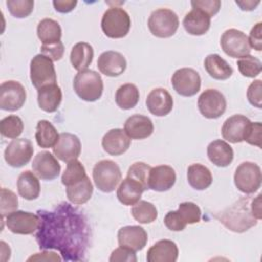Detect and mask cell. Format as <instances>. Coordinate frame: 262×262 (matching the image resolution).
I'll use <instances>...</instances> for the list:
<instances>
[{
	"label": "cell",
	"instance_id": "obj_41",
	"mask_svg": "<svg viewBox=\"0 0 262 262\" xmlns=\"http://www.w3.org/2000/svg\"><path fill=\"white\" fill-rule=\"evenodd\" d=\"M236 64L239 73L248 78L257 77L262 70V63L260 59L253 55H246L241 57Z\"/></svg>",
	"mask_w": 262,
	"mask_h": 262
},
{
	"label": "cell",
	"instance_id": "obj_31",
	"mask_svg": "<svg viewBox=\"0 0 262 262\" xmlns=\"http://www.w3.org/2000/svg\"><path fill=\"white\" fill-rule=\"evenodd\" d=\"M204 67L209 76L216 80H227L233 73L228 62L216 53L209 54L205 58Z\"/></svg>",
	"mask_w": 262,
	"mask_h": 262
},
{
	"label": "cell",
	"instance_id": "obj_17",
	"mask_svg": "<svg viewBox=\"0 0 262 262\" xmlns=\"http://www.w3.org/2000/svg\"><path fill=\"white\" fill-rule=\"evenodd\" d=\"M33 172L42 180H53L60 173V165L49 151L38 152L32 163Z\"/></svg>",
	"mask_w": 262,
	"mask_h": 262
},
{
	"label": "cell",
	"instance_id": "obj_52",
	"mask_svg": "<svg viewBox=\"0 0 262 262\" xmlns=\"http://www.w3.org/2000/svg\"><path fill=\"white\" fill-rule=\"evenodd\" d=\"M28 261H61V258L54 252L44 251L31 256L28 258Z\"/></svg>",
	"mask_w": 262,
	"mask_h": 262
},
{
	"label": "cell",
	"instance_id": "obj_53",
	"mask_svg": "<svg viewBox=\"0 0 262 262\" xmlns=\"http://www.w3.org/2000/svg\"><path fill=\"white\" fill-rule=\"evenodd\" d=\"M251 211L253 216L260 220L262 218V213H261V193H259L254 200L251 201Z\"/></svg>",
	"mask_w": 262,
	"mask_h": 262
},
{
	"label": "cell",
	"instance_id": "obj_13",
	"mask_svg": "<svg viewBox=\"0 0 262 262\" xmlns=\"http://www.w3.org/2000/svg\"><path fill=\"white\" fill-rule=\"evenodd\" d=\"M27 98L25 87L17 81H5L0 86V107L4 111L19 110Z\"/></svg>",
	"mask_w": 262,
	"mask_h": 262
},
{
	"label": "cell",
	"instance_id": "obj_35",
	"mask_svg": "<svg viewBox=\"0 0 262 262\" xmlns=\"http://www.w3.org/2000/svg\"><path fill=\"white\" fill-rule=\"evenodd\" d=\"M35 138L37 144L42 148L53 147L58 138L59 134L56 131L55 127L47 120H40L36 126Z\"/></svg>",
	"mask_w": 262,
	"mask_h": 262
},
{
	"label": "cell",
	"instance_id": "obj_34",
	"mask_svg": "<svg viewBox=\"0 0 262 262\" xmlns=\"http://www.w3.org/2000/svg\"><path fill=\"white\" fill-rule=\"evenodd\" d=\"M37 36L42 42V45L57 43L61 38V28L56 20L44 18L37 26Z\"/></svg>",
	"mask_w": 262,
	"mask_h": 262
},
{
	"label": "cell",
	"instance_id": "obj_32",
	"mask_svg": "<svg viewBox=\"0 0 262 262\" xmlns=\"http://www.w3.org/2000/svg\"><path fill=\"white\" fill-rule=\"evenodd\" d=\"M93 48L89 43L79 42L75 44L71 50V63L78 72L87 70L93 60Z\"/></svg>",
	"mask_w": 262,
	"mask_h": 262
},
{
	"label": "cell",
	"instance_id": "obj_5",
	"mask_svg": "<svg viewBox=\"0 0 262 262\" xmlns=\"http://www.w3.org/2000/svg\"><path fill=\"white\" fill-rule=\"evenodd\" d=\"M92 177L95 186L102 192H112L122 179V173L117 163L111 160L97 162L92 170Z\"/></svg>",
	"mask_w": 262,
	"mask_h": 262
},
{
	"label": "cell",
	"instance_id": "obj_19",
	"mask_svg": "<svg viewBox=\"0 0 262 262\" xmlns=\"http://www.w3.org/2000/svg\"><path fill=\"white\" fill-rule=\"evenodd\" d=\"M250 123L251 121L243 115H233L229 117L224 121L221 128L222 137L231 143H239L244 141Z\"/></svg>",
	"mask_w": 262,
	"mask_h": 262
},
{
	"label": "cell",
	"instance_id": "obj_27",
	"mask_svg": "<svg viewBox=\"0 0 262 262\" xmlns=\"http://www.w3.org/2000/svg\"><path fill=\"white\" fill-rule=\"evenodd\" d=\"M146 190L144 186L137 180L126 177L120 183L117 189V198L125 206H133L142 195V192Z\"/></svg>",
	"mask_w": 262,
	"mask_h": 262
},
{
	"label": "cell",
	"instance_id": "obj_3",
	"mask_svg": "<svg viewBox=\"0 0 262 262\" xmlns=\"http://www.w3.org/2000/svg\"><path fill=\"white\" fill-rule=\"evenodd\" d=\"M76 94L85 101H95L99 99L103 91V81L101 76L92 70L79 72L73 82Z\"/></svg>",
	"mask_w": 262,
	"mask_h": 262
},
{
	"label": "cell",
	"instance_id": "obj_10",
	"mask_svg": "<svg viewBox=\"0 0 262 262\" xmlns=\"http://www.w3.org/2000/svg\"><path fill=\"white\" fill-rule=\"evenodd\" d=\"M220 45L225 54L233 58L250 55L251 52L248 36L236 29L226 30L220 38Z\"/></svg>",
	"mask_w": 262,
	"mask_h": 262
},
{
	"label": "cell",
	"instance_id": "obj_50",
	"mask_svg": "<svg viewBox=\"0 0 262 262\" xmlns=\"http://www.w3.org/2000/svg\"><path fill=\"white\" fill-rule=\"evenodd\" d=\"M248 40L251 48H254L257 51L262 50V24L261 23L256 24L252 28L250 32V36L248 37Z\"/></svg>",
	"mask_w": 262,
	"mask_h": 262
},
{
	"label": "cell",
	"instance_id": "obj_12",
	"mask_svg": "<svg viewBox=\"0 0 262 262\" xmlns=\"http://www.w3.org/2000/svg\"><path fill=\"white\" fill-rule=\"evenodd\" d=\"M174 90L181 96L190 97L195 95L201 89V77L191 68L177 70L171 79Z\"/></svg>",
	"mask_w": 262,
	"mask_h": 262
},
{
	"label": "cell",
	"instance_id": "obj_15",
	"mask_svg": "<svg viewBox=\"0 0 262 262\" xmlns=\"http://www.w3.org/2000/svg\"><path fill=\"white\" fill-rule=\"evenodd\" d=\"M198 107L200 113L207 119H217L226 110L224 95L216 89H207L199 96Z\"/></svg>",
	"mask_w": 262,
	"mask_h": 262
},
{
	"label": "cell",
	"instance_id": "obj_54",
	"mask_svg": "<svg viewBox=\"0 0 262 262\" xmlns=\"http://www.w3.org/2000/svg\"><path fill=\"white\" fill-rule=\"evenodd\" d=\"M235 3L241 7L242 10L251 11V10H254L260 4V1L246 0V1H235Z\"/></svg>",
	"mask_w": 262,
	"mask_h": 262
},
{
	"label": "cell",
	"instance_id": "obj_9",
	"mask_svg": "<svg viewBox=\"0 0 262 262\" xmlns=\"http://www.w3.org/2000/svg\"><path fill=\"white\" fill-rule=\"evenodd\" d=\"M30 78L36 89L56 83V73L53 61L43 54L35 55L30 63Z\"/></svg>",
	"mask_w": 262,
	"mask_h": 262
},
{
	"label": "cell",
	"instance_id": "obj_18",
	"mask_svg": "<svg viewBox=\"0 0 262 262\" xmlns=\"http://www.w3.org/2000/svg\"><path fill=\"white\" fill-rule=\"evenodd\" d=\"M118 243L120 247L131 251H141L147 243V233L139 225H128L119 229Z\"/></svg>",
	"mask_w": 262,
	"mask_h": 262
},
{
	"label": "cell",
	"instance_id": "obj_14",
	"mask_svg": "<svg viewBox=\"0 0 262 262\" xmlns=\"http://www.w3.org/2000/svg\"><path fill=\"white\" fill-rule=\"evenodd\" d=\"M34 154V146L27 138H15L8 143L4 150L5 162L13 167L20 168L27 165Z\"/></svg>",
	"mask_w": 262,
	"mask_h": 262
},
{
	"label": "cell",
	"instance_id": "obj_29",
	"mask_svg": "<svg viewBox=\"0 0 262 262\" xmlns=\"http://www.w3.org/2000/svg\"><path fill=\"white\" fill-rule=\"evenodd\" d=\"M209 160L217 167H227L233 160V149L224 140L216 139L209 143L207 147Z\"/></svg>",
	"mask_w": 262,
	"mask_h": 262
},
{
	"label": "cell",
	"instance_id": "obj_2",
	"mask_svg": "<svg viewBox=\"0 0 262 262\" xmlns=\"http://www.w3.org/2000/svg\"><path fill=\"white\" fill-rule=\"evenodd\" d=\"M251 199L241 198L233 205L226 208L218 216L219 221L229 230L245 232L258 222L251 211Z\"/></svg>",
	"mask_w": 262,
	"mask_h": 262
},
{
	"label": "cell",
	"instance_id": "obj_22",
	"mask_svg": "<svg viewBox=\"0 0 262 262\" xmlns=\"http://www.w3.org/2000/svg\"><path fill=\"white\" fill-rule=\"evenodd\" d=\"M146 107L157 117L167 116L173 108V98L164 88L152 89L146 97Z\"/></svg>",
	"mask_w": 262,
	"mask_h": 262
},
{
	"label": "cell",
	"instance_id": "obj_6",
	"mask_svg": "<svg viewBox=\"0 0 262 262\" xmlns=\"http://www.w3.org/2000/svg\"><path fill=\"white\" fill-rule=\"evenodd\" d=\"M200 207L192 202L181 203L177 211H170L164 218L166 227L172 231H181L187 224L198 223L201 220Z\"/></svg>",
	"mask_w": 262,
	"mask_h": 262
},
{
	"label": "cell",
	"instance_id": "obj_25",
	"mask_svg": "<svg viewBox=\"0 0 262 262\" xmlns=\"http://www.w3.org/2000/svg\"><path fill=\"white\" fill-rule=\"evenodd\" d=\"M177 245L170 239H161L146 253L147 262H175L178 258Z\"/></svg>",
	"mask_w": 262,
	"mask_h": 262
},
{
	"label": "cell",
	"instance_id": "obj_51",
	"mask_svg": "<svg viewBox=\"0 0 262 262\" xmlns=\"http://www.w3.org/2000/svg\"><path fill=\"white\" fill-rule=\"evenodd\" d=\"M55 10L60 13L71 12L77 5L76 0H54L52 2Z\"/></svg>",
	"mask_w": 262,
	"mask_h": 262
},
{
	"label": "cell",
	"instance_id": "obj_28",
	"mask_svg": "<svg viewBox=\"0 0 262 262\" xmlns=\"http://www.w3.org/2000/svg\"><path fill=\"white\" fill-rule=\"evenodd\" d=\"M182 25L188 34L201 36L209 31L211 26V17L203 11L192 8V10L185 14Z\"/></svg>",
	"mask_w": 262,
	"mask_h": 262
},
{
	"label": "cell",
	"instance_id": "obj_40",
	"mask_svg": "<svg viewBox=\"0 0 262 262\" xmlns=\"http://www.w3.org/2000/svg\"><path fill=\"white\" fill-rule=\"evenodd\" d=\"M24 130V123L18 116L10 115L0 121V132L7 138H17Z\"/></svg>",
	"mask_w": 262,
	"mask_h": 262
},
{
	"label": "cell",
	"instance_id": "obj_39",
	"mask_svg": "<svg viewBox=\"0 0 262 262\" xmlns=\"http://www.w3.org/2000/svg\"><path fill=\"white\" fill-rule=\"evenodd\" d=\"M86 171L82 163L78 160H73L67 164V168L61 176V183L66 186H71L86 177Z\"/></svg>",
	"mask_w": 262,
	"mask_h": 262
},
{
	"label": "cell",
	"instance_id": "obj_16",
	"mask_svg": "<svg viewBox=\"0 0 262 262\" xmlns=\"http://www.w3.org/2000/svg\"><path fill=\"white\" fill-rule=\"evenodd\" d=\"M54 156L64 163L77 160L81 154V141L75 134L63 132L59 134L56 144L52 147Z\"/></svg>",
	"mask_w": 262,
	"mask_h": 262
},
{
	"label": "cell",
	"instance_id": "obj_47",
	"mask_svg": "<svg viewBox=\"0 0 262 262\" xmlns=\"http://www.w3.org/2000/svg\"><path fill=\"white\" fill-rule=\"evenodd\" d=\"M261 133H262V124L260 122H251L247 130L246 137L244 141L248 142L251 145H256L261 147Z\"/></svg>",
	"mask_w": 262,
	"mask_h": 262
},
{
	"label": "cell",
	"instance_id": "obj_21",
	"mask_svg": "<svg viewBox=\"0 0 262 262\" xmlns=\"http://www.w3.org/2000/svg\"><path fill=\"white\" fill-rule=\"evenodd\" d=\"M127 61L118 51H104L97 59V68L101 74L108 77H118L126 70Z\"/></svg>",
	"mask_w": 262,
	"mask_h": 262
},
{
	"label": "cell",
	"instance_id": "obj_7",
	"mask_svg": "<svg viewBox=\"0 0 262 262\" xmlns=\"http://www.w3.org/2000/svg\"><path fill=\"white\" fill-rule=\"evenodd\" d=\"M150 33L158 38L173 36L179 26L177 14L168 8H159L151 12L147 21Z\"/></svg>",
	"mask_w": 262,
	"mask_h": 262
},
{
	"label": "cell",
	"instance_id": "obj_11",
	"mask_svg": "<svg viewBox=\"0 0 262 262\" xmlns=\"http://www.w3.org/2000/svg\"><path fill=\"white\" fill-rule=\"evenodd\" d=\"M5 223L12 233L32 234L39 229L41 219L34 213L15 210L6 216Z\"/></svg>",
	"mask_w": 262,
	"mask_h": 262
},
{
	"label": "cell",
	"instance_id": "obj_4",
	"mask_svg": "<svg viewBox=\"0 0 262 262\" xmlns=\"http://www.w3.org/2000/svg\"><path fill=\"white\" fill-rule=\"evenodd\" d=\"M131 27V19L128 12L119 7L112 6L103 13L101 18V30L104 35L112 39L125 37Z\"/></svg>",
	"mask_w": 262,
	"mask_h": 262
},
{
	"label": "cell",
	"instance_id": "obj_43",
	"mask_svg": "<svg viewBox=\"0 0 262 262\" xmlns=\"http://www.w3.org/2000/svg\"><path fill=\"white\" fill-rule=\"evenodd\" d=\"M151 167L143 162H136L132 164L127 172V177L133 178L140 182L145 189H148V175Z\"/></svg>",
	"mask_w": 262,
	"mask_h": 262
},
{
	"label": "cell",
	"instance_id": "obj_26",
	"mask_svg": "<svg viewBox=\"0 0 262 262\" xmlns=\"http://www.w3.org/2000/svg\"><path fill=\"white\" fill-rule=\"evenodd\" d=\"M62 99L60 87L55 84H49L38 89L39 107L46 113H54L57 111Z\"/></svg>",
	"mask_w": 262,
	"mask_h": 262
},
{
	"label": "cell",
	"instance_id": "obj_33",
	"mask_svg": "<svg viewBox=\"0 0 262 262\" xmlns=\"http://www.w3.org/2000/svg\"><path fill=\"white\" fill-rule=\"evenodd\" d=\"M187 181L196 190L208 188L213 181L211 171L202 164H191L187 168Z\"/></svg>",
	"mask_w": 262,
	"mask_h": 262
},
{
	"label": "cell",
	"instance_id": "obj_38",
	"mask_svg": "<svg viewBox=\"0 0 262 262\" xmlns=\"http://www.w3.org/2000/svg\"><path fill=\"white\" fill-rule=\"evenodd\" d=\"M131 215L137 222L141 224H148L157 219L158 210L154 204L147 201H138L133 205Z\"/></svg>",
	"mask_w": 262,
	"mask_h": 262
},
{
	"label": "cell",
	"instance_id": "obj_49",
	"mask_svg": "<svg viewBox=\"0 0 262 262\" xmlns=\"http://www.w3.org/2000/svg\"><path fill=\"white\" fill-rule=\"evenodd\" d=\"M111 262L116 261H127V262H135L137 261V258L135 256V252L131 251L124 247H119L116 250H114L111 254V257L108 259Z\"/></svg>",
	"mask_w": 262,
	"mask_h": 262
},
{
	"label": "cell",
	"instance_id": "obj_23",
	"mask_svg": "<svg viewBox=\"0 0 262 262\" xmlns=\"http://www.w3.org/2000/svg\"><path fill=\"white\" fill-rule=\"evenodd\" d=\"M124 131L130 139H144L152 134L154 124L148 117L135 114L126 120Z\"/></svg>",
	"mask_w": 262,
	"mask_h": 262
},
{
	"label": "cell",
	"instance_id": "obj_42",
	"mask_svg": "<svg viewBox=\"0 0 262 262\" xmlns=\"http://www.w3.org/2000/svg\"><path fill=\"white\" fill-rule=\"evenodd\" d=\"M6 6L10 14L16 18L29 16L34 9L33 0H7Z\"/></svg>",
	"mask_w": 262,
	"mask_h": 262
},
{
	"label": "cell",
	"instance_id": "obj_45",
	"mask_svg": "<svg viewBox=\"0 0 262 262\" xmlns=\"http://www.w3.org/2000/svg\"><path fill=\"white\" fill-rule=\"evenodd\" d=\"M190 4L192 8L207 13L210 17L217 14L221 7V2L219 0H194L191 1Z\"/></svg>",
	"mask_w": 262,
	"mask_h": 262
},
{
	"label": "cell",
	"instance_id": "obj_8",
	"mask_svg": "<svg viewBox=\"0 0 262 262\" xmlns=\"http://www.w3.org/2000/svg\"><path fill=\"white\" fill-rule=\"evenodd\" d=\"M233 179L234 184L239 191L246 194L254 193L261 186V168L256 163L243 162L237 166Z\"/></svg>",
	"mask_w": 262,
	"mask_h": 262
},
{
	"label": "cell",
	"instance_id": "obj_30",
	"mask_svg": "<svg viewBox=\"0 0 262 262\" xmlns=\"http://www.w3.org/2000/svg\"><path fill=\"white\" fill-rule=\"evenodd\" d=\"M18 194L25 200H36L40 194V182L37 175L29 170L24 171L17 178Z\"/></svg>",
	"mask_w": 262,
	"mask_h": 262
},
{
	"label": "cell",
	"instance_id": "obj_20",
	"mask_svg": "<svg viewBox=\"0 0 262 262\" xmlns=\"http://www.w3.org/2000/svg\"><path fill=\"white\" fill-rule=\"evenodd\" d=\"M175 170L168 165L151 167L148 175V189L155 191H167L175 184Z\"/></svg>",
	"mask_w": 262,
	"mask_h": 262
},
{
	"label": "cell",
	"instance_id": "obj_48",
	"mask_svg": "<svg viewBox=\"0 0 262 262\" xmlns=\"http://www.w3.org/2000/svg\"><path fill=\"white\" fill-rule=\"evenodd\" d=\"M261 89H262L261 80H255L254 82H252L250 84V86L248 87V90H247V97H248L249 102L258 108L262 107Z\"/></svg>",
	"mask_w": 262,
	"mask_h": 262
},
{
	"label": "cell",
	"instance_id": "obj_37",
	"mask_svg": "<svg viewBox=\"0 0 262 262\" xmlns=\"http://www.w3.org/2000/svg\"><path fill=\"white\" fill-rule=\"evenodd\" d=\"M115 100L122 110L133 108L139 100V90L134 84H124L117 89Z\"/></svg>",
	"mask_w": 262,
	"mask_h": 262
},
{
	"label": "cell",
	"instance_id": "obj_44",
	"mask_svg": "<svg viewBox=\"0 0 262 262\" xmlns=\"http://www.w3.org/2000/svg\"><path fill=\"white\" fill-rule=\"evenodd\" d=\"M17 206H18V200L16 194L10 189L2 187L1 196H0V213H1L2 219H4V217L10 214L11 212L17 210Z\"/></svg>",
	"mask_w": 262,
	"mask_h": 262
},
{
	"label": "cell",
	"instance_id": "obj_24",
	"mask_svg": "<svg viewBox=\"0 0 262 262\" xmlns=\"http://www.w3.org/2000/svg\"><path fill=\"white\" fill-rule=\"evenodd\" d=\"M131 144V139L127 136L124 130L116 128L107 131L101 140V145L107 154L112 156H120L128 150Z\"/></svg>",
	"mask_w": 262,
	"mask_h": 262
},
{
	"label": "cell",
	"instance_id": "obj_1",
	"mask_svg": "<svg viewBox=\"0 0 262 262\" xmlns=\"http://www.w3.org/2000/svg\"><path fill=\"white\" fill-rule=\"evenodd\" d=\"M41 224L36 234L40 249H56L67 261L83 259L89 242V228L80 211L69 204L54 211H39Z\"/></svg>",
	"mask_w": 262,
	"mask_h": 262
},
{
	"label": "cell",
	"instance_id": "obj_46",
	"mask_svg": "<svg viewBox=\"0 0 262 262\" xmlns=\"http://www.w3.org/2000/svg\"><path fill=\"white\" fill-rule=\"evenodd\" d=\"M41 54L47 56L52 61H57L61 59L64 53V47L61 41L49 45H41Z\"/></svg>",
	"mask_w": 262,
	"mask_h": 262
},
{
	"label": "cell",
	"instance_id": "obj_36",
	"mask_svg": "<svg viewBox=\"0 0 262 262\" xmlns=\"http://www.w3.org/2000/svg\"><path fill=\"white\" fill-rule=\"evenodd\" d=\"M92 193L93 185L88 176L71 186H67V196L71 203L76 205H82L88 202Z\"/></svg>",
	"mask_w": 262,
	"mask_h": 262
}]
</instances>
